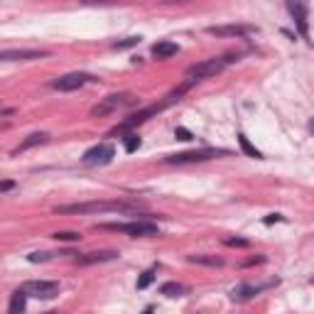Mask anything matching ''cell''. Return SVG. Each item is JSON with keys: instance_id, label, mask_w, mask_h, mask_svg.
Masks as SVG:
<instances>
[{"instance_id": "6da1fadb", "label": "cell", "mask_w": 314, "mask_h": 314, "mask_svg": "<svg viewBox=\"0 0 314 314\" xmlns=\"http://www.w3.org/2000/svg\"><path fill=\"white\" fill-rule=\"evenodd\" d=\"M145 206L135 199H108V202H81V204H59L52 211L54 214H69V216H96V214H125L133 216Z\"/></svg>"}, {"instance_id": "7a4b0ae2", "label": "cell", "mask_w": 314, "mask_h": 314, "mask_svg": "<svg viewBox=\"0 0 314 314\" xmlns=\"http://www.w3.org/2000/svg\"><path fill=\"white\" fill-rule=\"evenodd\" d=\"M194 83L184 81L179 89H175V91H169V94L164 96L162 101H157V103H152V106H148V108L137 110V113H133V116H128L123 123H118L113 130H110V135H125V133H135V128H140L142 123H148L150 118H155L157 113H162V110H167L169 106H175V103H179L182 101V96L189 91Z\"/></svg>"}, {"instance_id": "3957f363", "label": "cell", "mask_w": 314, "mask_h": 314, "mask_svg": "<svg viewBox=\"0 0 314 314\" xmlns=\"http://www.w3.org/2000/svg\"><path fill=\"white\" fill-rule=\"evenodd\" d=\"M233 62H238V56H214V59H204V62H196V64H191L187 67V81L189 83H199L204 81V79H211V76H216L221 74L223 69L233 64Z\"/></svg>"}, {"instance_id": "277c9868", "label": "cell", "mask_w": 314, "mask_h": 314, "mask_svg": "<svg viewBox=\"0 0 314 314\" xmlns=\"http://www.w3.org/2000/svg\"><path fill=\"white\" fill-rule=\"evenodd\" d=\"M96 229L113 233H125L130 238H148V236H160V226L148 219H135L128 223H96Z\"/></svg>"}, {"instance_id": "5b68a950", "label": "cell", "mask_w": 314, "mask_h": 314, "mask_svg": "<svg viewBox=\"0 0 314 314\" xmlns=\"http://www.w3.org/2000/svg\"><path fill=\"white\" fill-rule=\"evenodd\" d=\"M226 155H231V150H226V148H199V150L167 155V157H162V162L164 164H196V162L216 160V157H226Z\"/></svg>"}, {"instance_id": "8992f818", "label": "cell", "mask_w": 314, "mask_h": 314, "mask_svg": "<svg viewBox=\"0 0 314 314\" xmlns=\"http://www.w3.org/2000/svg\"><path fill=\"white\" fill-rule=\"evenodd\" d=\"M135 103H137V96L130 94V91L110 94V96H106V98H101L94 108H91V116H94V118H101V116H108L113 110L128 108V106H135Z\"/></svg>"}, {"instance_id": "52a82bcc", "label": "cell", "mask_w": 314, "mask_h": 314, "mask_svg": "<svg viewBox=\"0 0 314 314\" xmlns=\"http://www.w3.org/2000/svg\"><path fill=\"white\" fill-rule=\"evenodd\" d=\"M113 157H116V145L113 142H98L83 152L81 164L83 167H103V164L113 162Z\"/></svg>"}, {"instance_id": "ba28073f", "label": "cell", "mask_w": 314, "mask_h": 314, "mask_svg": "<svg viewBox=\"0 0 314 314\" xmlns=\"http://www.w3.org/2000/svg\"><path fill=\"white\" fill-rule=\"evenodd\" d=\"M96 81H98V79H96L94 74H86V71H71V74H64V76L52 79L49 86L56 89V91H79V89H83L86 83H96Z\"/></svg>"}, {"instance_id": "9c48e42d", "label": "cell", "mask_w": 314, "mask_h": 314, "mask_svg": "<svg viewBox=\"0 0 314 314\" xmlns=\"http://www.w3.org/2000/svg\"><path fill=\"white\" fill-rule=\"evenodd\" d=\"M27 297H37V300H54L59 295V282L56 280H27L20 287Z\"/></svg>"}, {"instance_id": "30bf717a", "label": "cell", "mask_w": 314, "mask_h": 314, "mask_svg": "<svg viewBox=\"0 0 314 314\" xmlns=\"http://www.w3.org/2000/svg\"><path fill=\"white\" fill-rule=\"evenodd\" d=\"M206 32L214 35V37H246V35H250V32H258V27H255V25L233 22V25H209Z\"/></svg>"}, {"instance_id": "8fae6325", "label": "cell", "mask_w": 314, "mask_h": 314, "mask_svg": "<svg viewBox=\"0 0 314 314\" xmlns=\"http://www.w3.org/2000/svg\"><path fill=\"white\" fill-rule=\"evenodd\" d=\"M47 56V49H0V62H37Z\"/></svg>"}, {"instance_id": "7c38bea8", "label": "cell", "mask_w": 314, "mask_h": 314, "mask_svg": "<svg viewBox=\"0 0 314 314\" xmlns=\"http://www.w3.org/2000/svg\"><path fill=\"white\" fill-rule=\"evenodd\" d=\"M287 10H290V15L295 17V25H297V30H300V35L309 42V25H307V15H309V10H307V5H302V3H287Z\"/></svg>"}, {"instance_id": "4fadbf2b", "label": "cell", "mask_w": 314, "mask_h": 314, "mask_svg": "<svg viewBox=\"0 0 314 314\" xmlns=\"http://www.w3.org/2000/svg\"><path fill=\"white\" fill-rule=\"evenodd\" d=\"M273 285H277V280H275V282H268V285H248V282H243V285H238L231 292V300L233 302H246V300H250V297H255L258 292H263V290H268V287H273Z\"/></svg>"}, {"instance_id": "5bb4252c", "label": "cell", "mask_w": 314, "mask_h": 314, "mask_svg": "<svg viewBox=\"0 0 314 314\" xmlns=\"http://www.w3.org/2000/svg\"><path fill=\"white\" fill-rule=\"evenodd\" d=\"M121 253L118 250H94V253H83L79 255V265H94V263H110V260H118Z\"/></svg>"}, {"instance_id": "9a60e30c", "label": "cell", "mask_w": 314, "mask_h": 314, "mask_svg": "<svg viewBox=\"0 0 314 314\" xmlns=\"http://www.w3.org/2000/svg\"><path fill=\"white\" fill-rule=\"evenodd\" d=\"M44 142H49V133H32V135H27L17 148H15L13 155L27 152V150H32V148H37V145H44Z\"/></svg>"}, {"instance_id": "2e32d148", "label": "cell", "mask_w": 314, "mask_h": 314, "mask_svg": "<svg viewBox=\"0 0 314 314\" xmlns=\"http://www.w3.org/2000/svg\"><path fill=\"white\" fill-rule=\"evenodd\" d=\"M152 56L155 59H169V56H175L179 52V44L177 42H169V40H162L157 42V44H152Z\"/></svg>"}, {"instance_id": "e0dca14e", "label": "cell", "mask_w": 314, "mask_h": 314, "mask_svg": "<svg viewBox=\"0 0 314 314\" xmlns=\"http://www.w3.org/2000/svg\"><path fill=\"white\" fill-rule=\"evenodd\" d=\"M27 309V295L17 287L13 295H10V307H8V314H25Z\"/></svg>"}, {"instance_id": "ac0fdd59", "label": "cell", "mask_w": 314, "mask_h": 314, "mask_svg": "<svg viewBox=\"0 0 314 314\" xmlns=\"http://www.w3.org/2000/svg\"><path fill=\"white\" fill-rule=\"evenodd\" d=\"M189 263H196V265H206V268H223V260L216 258V255H204V253H199V255H187Z\"/></svg>"}, {"instance_id": "d6986e66", "label": "cell", "mask_w": 314, "mask_h": 314, "mask_svg": "<svg viewBox=\"0 0 314 314\" xmlns=\"http://www.w3.org/2000/svg\"><path fill=\"white\" fill-rule=\"evenodd\" d=\"M189 290L182 285V282H164V285H160V295H164V297H182Z\"/></svg>"}, {"instance_id": "ffe728a7", "label": "cell", "mask_w": 314, "mask_h": 314, "mask_svg": "<svg viewBox=\"0 0 314 314\" xmlns=\"http://www.w3.org/2000/svg\"><path fill=\"white\" fill-rule=\"evenodd\" d=\"M238 145H241V150L246 152L248 157H253V160H263V152H260L258 148H255V145H253V142L243 135V133H238Z\"/></svg>"}, {"instance_id": "44dd1931", "label": "cell", "mask_w": 314, "mask_h": 314, "mask_svg": "<svg viewBox=\"0 0 314 314\" xmlns=\"http://www.w3.org/2000/svg\"><path fill=\"white\" fill-rule=\"evenodd\" d=\"M140 145H142V140H140V135H137V133H125V135H123L125 152H137V150H140Z\"/></svg>"}, {"instance_id": "7402d4cb", "label": "cell", "mask_w": 314, "mask_h": 314, "mask_svg": "<svg viewBox=\"0 0 314 314\" xmlns=\"http://www.w3.org/2000/svg\"><path fill=\"white\" fill-rule=\"evenodd\" d=\"M140 42H142V37H140V35H133V37H123V40H116L113 44H110V47H113V49H130V47H137Z\"/></svg>"}, {"instance_id": "603a6c76", "label": "cell", "mask_w": 314, "mask_h": 314, "mask_svg": "<svg viewBox=\"0 0 314 314\" xmlns=\"http://www.w3.org/2000/svg\"><path fill=\"white\" fill-rule=\"evenodd\" d=\"M52 238L59 241V243H76V241H81V233L79 231H56Z\"/></svg>"}, {"instance_id": "cb8c5ba5", "label": "cell", "mask_w": 314, "mask_h": 314, "mask_svg": "<svg viewBox=\"0 0 314 314\" xmlns=\"http://www.w3.org/2000/svg\"><path fill=\"white\" fill-rule=\"evenodd\" d=\"M155 282V268H150V270H145V273H140V277H137V290H148V287Z\"/></svg>"}, {"instance_id": "d4e9b609", "label": "cell", "mask_w": 314, "mask_h": 314, "mask_svg": "<svg viewBox=\"0 0 314 314\" xmlns=\"http://www.w3.org/2000/svg\"><path fill=\"white\" fill-rule=\"evenodd\" d=\"M223 246H229V248H250V241H248V238H238V236H226V238H223Z\"/></svg>"}, {"instance_id": "484cf974", "label": "cell", "mask_w": 314, "mask_h": 314, "mask_svg": "<svg viewBox=\"0 0 314 314\" xmlns=\"http://www.w3.org/2000/svg\"><path fill=\"white\" fill-rule=\"evenodd\" d=\"M263 263H268V255H253V258H248V260H243L241 263V268H250V265H263Z\"/></svg>"}, {"instance_id": "4316f807", "label": "cell", "mask_w": 314, "mask_h": 314, "mask_svg": "<svg viewBox=\"0 0 314 314\" xmlns=\"http://www.w3.org/2000/svg\"><path fill=\"white\" fill-rule=\"evenodd\" d=\"M52 255L54 253H30L27 260L30 263H47V260H52Z\"/></svg>"}, {"instance_id": "83f0119b", "label": "cell", "mask_w": 314, "mask_h": 314, "mask_svg": "<svg viewBox=\"0 0 314 314\" xmlns=\"http://www.w3.org/2000/svg\"><path fill=\"white\" fill-rule=\"evenodd\" d=\"M175 137H177V140H194V133L187 130V128H182V125H177V128H175Z\"/></svg>"}, {"instance_id": "f1b7e54d", "label": "cell", "mask_w": 314, "mask_h": 314, "mask_svg": "<svg viewBox=\"0 0 314 314\" xmlns=\"http://www.w3.org/2000/svg\"><path fill=\"white\" fill-rule=\"evenodd\" d=\"M17 187V182L15 179H0V194H5V191H13Z\"/></svg>"}, {"instance_id": "f546056e", "label": "cell", "mask_w": 314, "mask_h": 314, "mask_svg": "<svg viewBox=\"0 0 314 314\" xmlns=\"http://www.w3.org/2000/svg\"><path fill=\"white\" fill-rule=\"evenodd\" d=\"M282 221H285V216H282V214H270V216H265V219H263V223H265V226H273V223H282Z\"/></svg>"}, {"instance_id": "4dcf8cb0", "label": "cell", "mask_w": 314, "mask_h": 314, "mask_svg": "<svg viewBox=\"0 0 314 314\" xmlns=\"http://www.w3.org/2000/svg\"><path fill=\"white\" fill-rule=\"evenodd\" d=\"M15 113V108H5V110H0V118H3V116H13Z\"/></svg>"}, {"instance_id": "1f68e13d", "label": "cell", "mask_w": 314, "mask_h": 314, "mask_svg": "<svg viewBox=\"0 0 314 314\" xmlns=\"http://www.w3.org/2000/svg\"><path fill=\"white\" fill-rule=\"evenodd\" d=\"M152 312H155V307H145V312L142 314H152Z\"/></svg>"}, {"instance_id": "d6a6232c", "label": "cell", "mask_w": 314, "mask_h": 314, "mask_svg": "<svg viewBox=\"0 0 314 314\" xmlns=\"http://www.w3.org/2000/svg\"><path fill=\"white\" fill-rule=\"evenodd\" d=\"M44 314H54V312H44Z\"/></svg>"}]
</instances>
